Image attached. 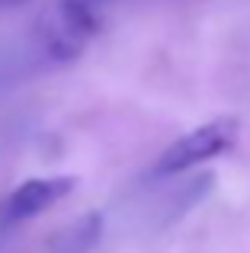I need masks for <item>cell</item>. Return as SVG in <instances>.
I'll use <instances>...</instances> for the list:
<instances>
[{"instance_id":"1","label":"cell","mask_w":250,"mask_h":253,"mask_svg":"<svg viewBox=\"0 0 250 253\" xmlns=\"http://www.w3.org/2000/svg\"><path fill=\"white\" fill-rule=\"evenodd\" d=\"M96 32H100V10L87 6L83 0H58L39 19L42 48L55 61L81 58Z\"/></svg>"},{"instance_id":"2","label":"cell","mask_w":250,"mask_h":253,"mask_svg":"<svg viewBox=\"0 0 250 253\" xmlns=\"http://www.w3.org/2000/svg\"><path fill=\"white\" fill-rule=\"evenodd\" d=\"M234 141H238V122L234 119H212V122L186 131L183 138H176L161 154L154 170H157V176H173V173H183V170L196 167V164H206L212 157L231 151Z\"/></svg>"},{"instance_id":"3","label":"cell","mask_w":250,"mask_h":253,"mask_svg":"<svg viewBox=\"0 0 250 253\" xmlns=\"http://www.w3.org/2000/svg\"><path fill=\"white\" fill-rule=\"evenodd\" d=\"M74 183H77L74 176H36L19 183L3 205L6 221H29V218L42 215L45 209H51L64 196H71Z\"/></svg>"},{"instance_id":"4","label":"cell","mask_w":250,"mask_h":253,"mask_svg":"<svg viewBox=\"0 0 250 253\" xmlns=\"http://www.w3.org/2000/svg\"><path fill=\"white\" fill-rule=\"evenodd\" d=\"M83 3L93 6V10H100V6H103V3H109V0H83Z\"/></svg>"},{"instance_id":"5","label":"cell","mask_w":250,"mask_h":253,"mask_svg":"<svg viewBox=\"0 0 250 253\" xmlns=\"http://www.w3.org/2000/svg\"><path fill=\"white\" fill-rule=\"evenodd\" d=\"M19 3H26V0H0V6H19Z\"/></svg>"}]
</instances>
